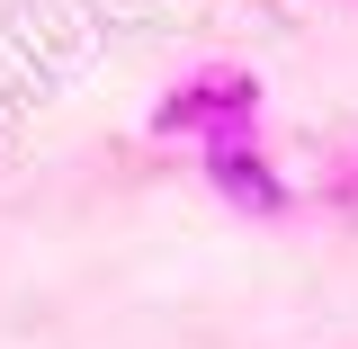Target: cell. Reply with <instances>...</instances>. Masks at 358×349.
I'll use <instances>...</instances> for the list:
<instances>
[{"label":"cell","instance_id":"3957f363","mask_svg":"<svg viewBox=\"0 0 358 349\" xmlns=\"http://www.w3.org/2000/svg\"><path fill=\"white\" fill-rule=\"evenodd\" d=\"M322 206H331V215H358V152H350L331 179H322Z\"/></svg>","mask_w":358,"mask_h":349},{"label":"cell","instance_id":"6da1fadb","mask_svg":"<svg viewBox=\"0 0 358 349\" xmlns=\"http://www.w3.org/2000/svg\"><path fill=\"white\" fill-rule=\"evenodd\" d=\"M242 126H260V81L242 63H197L188 81H171L152 99L162 143H206V134H242Z\"/></svg>","mask_w":358,"mask_h":349},{"label":"cell","instance_id":"7a4b0ae2","mask_svg":"<svg viewBox=\"0 0 358 349\" xmlns=\"http://www.w3.org/2000/svg\"><path fill=\"white\" fill-rule=\"evenodd\" d=\"M197 179L215 188L233 215H251V224L296 215V188H287V171L260 152V134H251V126H242V134H206V143H197Z\"/></svg>","mask_w":358,"mask_h":349}]
</instances>
